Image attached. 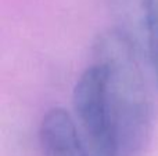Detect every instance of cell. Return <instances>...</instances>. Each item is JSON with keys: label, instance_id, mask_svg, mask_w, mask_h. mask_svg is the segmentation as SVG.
Listing matches in <instances>:
<instances>
[{"label": "cell", "instance_id": "1", "mask_svg": "<svg viewBox=\"0 0 158 156\" xmlns=\"http://www.w3.org/2000/svg\"><path fill=\"white\" fill-rule=\"evenodd\" d=\"M94 62L104 69L119 156H140L151 137L153 102L133 41L121 29L98 33Z\"/></svg>", "mask_w": 158, "mask_h": 156}, {"label": "cell", "instance_id": "2", "mask_svg": "<svg viewBox=\"0 0 158 156\" xmlns=\"http://www.w3.org/2000/svg\"><path fill=\"white\" fill-rule=\"evenodd\" d=\"M74 122L86 156H119L114 118L107 98L106 73L97 64L79 76L72 96Z\"/></svg>", "mask_w": 158, "mask_h": 156}, {"label": "cell", "instance_id": "3", "mask_svg": "<svg viewBox=\"0 0 158 156\" xmlns=\"http://www.w3.org/2000/svg\"><path fill=\"white\" fill-rule=\"evenodd\" d=\"M39 135L43 156H86L74 118L64 108L56 107L44 113Z\"/></svg>", "mask_w": 158, "mask_h": 156}, {"label": "cell", "instance_id": "4", "mask_svg": "<svg viewBox=\"0 0 158 156\" xmlns=\"http://www.w3.org/2000/svg\"><path fill=\"white\" fill-rule=\"evenodd\" d=\"M144 18L151 66L158 87V0H144Z\"/></svg>", "mask_w": 158, "mask_h": 156}]
</instances>
